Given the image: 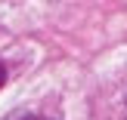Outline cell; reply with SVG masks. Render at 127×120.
Returning a JSON list of instances; mask_svg holds the SVG:
<instances>
[{
	"mask_svg": "<svg viewBox=\"0 0 127 120\" xmlns=\"http://www.w3.org/2000/svg\"><path fill=\"white\" fill-rule=\"evenodd\" d=\"M19 120H53V117H40V114H28V117H19Z\"/></svg>",
	"mask_w": 127,
	"mask_h": 120,
	"instance_id": "6da1fadb",
	"label": "cell"
},
{
	"mask_svg": "<svg viewBox=\"0 0 127 120\" xmlns=\"http://www.w3.org/2000/svg\"><path fill=\"white\" fill-rule=\"evenodd\" d=\"M3 83H6V68L0 65V89H3Z\"/></svg>",
	"mask_w": 127,
	"mask_h": 120,
	"instance_id": "7a4b0ae2",
	"label": "cell"
}]
</instances>
